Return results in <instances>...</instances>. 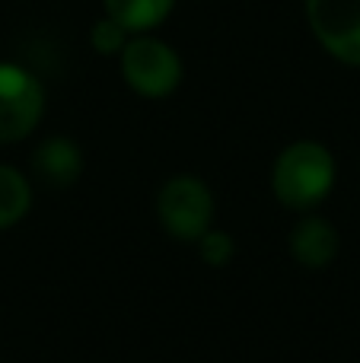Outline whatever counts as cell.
Instances as JSON below:
<instances>
[{"label":"cell","mask_w":360,"mask_h":363,"mask_svg":"<svg viewBox=\"0 0 360 363\" xmlns=\"http://www.w3.org/2000/svg\"><path fill=\"white\" fill-rule=\"evenodd\" d=\"M335 182V160L316 140H297L274 160V198L291 211H310L329 198Z\"/></svg>","instance_id":"6da1fadb"},{"label":"cell","mask_w":360,"mask_h":363,"mask_svg":"<svg viewBox=\"0 0 360 363\" xmlns=\"http://www.w3.org/2000/svg\"><path fill=\"white\" fill-rule=\"evenodd\" d=\"M118 67L125 83L144 99H166L182 83V57L169 42L137 32L118 51Z\"/></svg>","instance_id":"7a4b0ae2"},{"label":"cell","mask_w":360,"mask_h":363,"mask_svg":"<svg viewBox=\"0 0 360 363\" xmlns=\"http://www.w3.org/2000/svg\"><path fill=\"white\" fill-rule=\"evenodd\" d=\"M157 217L172 239L198 242L201 233H208L210 220H214L210 188L195 176L169 179L157 194Z\"/></svg>","instance_id":"3957f363"},{"label":"cell","mask_w":360,"mask_h":363,"mask_svg":"<svg viewBox=\"0 0 360 363\" xmlns=\"http://www.w3.org/2000/svg\"><path fill=\"white\" fill-rule=\"evenodd\" d=\"M45 112L42 80L23 64L0 61V144L29 138Z\"/></svg>","instance_id":"277c9868"},{"label":"cell","mask_w":360,"mask_h":363,"mask_svg":"<svg viewBox=\"0 0 360 363\" xmlns=\"http://www.w3.org/2000/svg\"><path fill=\"white\" fill-rule=\"evenodd\" d=\"M313 38L335 61L360 67V0H303Z\"/></svg>","instance_id":"5b68a950"},{"label":"cell","mask_w":360,"mask_h":363,"mask_svg":"<svg viewBox=\"0 0 360 363\" xmlns=\"http://www.w3.org/2000/svg\"><path fill=\"white\" fill-rule=\"evenodd\" d=\"M32 172L51 188H70L83 172V150L70 138H48L32 153Z\"/></svg>","instance_id":"8992f818"},{"label":"cell","mask_w":360,"mask_h":363,"mask_svg":"<svg viewBox=\"0 0 360 363\" xmlns=\"http://www.w3.org/2000/svg\"><path fill=\"white\" fill-rule=\"evenodd\" d=\"M291 252L303 268H325L338 255L335 226L322 217H303L291 233Z\"/></svg>","instance_id":"52a82bcc"},{"label":"cell","mask_w":360,"mask_h":363,"mask_svg":"<svg viewBox=\"0 0 360 363\" xmlns=\"http://www.w3.org/2000/svg\"><path fill=\"white\" fill-rule=\"evenodd\" d=\"M102 10L131 35H137V32H153L157 26H163L176 10V0H102Z\"/></svg>","instance_id":"ba28073f"},{"label":"cell","mask_w":360,"mask_h":363,"mask_svg":"<svg viewBox=\"0 0 360 363\" xmlns=\"http://www.w3.org/2000/svg\"><path fill=\"white\" fill-rule=\"evenodd\" d=\"M32 207V191H29V179L19 169L0 163V230L19 223Z\"/></svg>","instance_id":"9c48e42d"},{"label":"cell","mask_w":360,"mask_h":363,"mask_svg":"<svg viewBox=\"0 0 360 363\" xmlns=\"http://www.w3.org/2000/svg\"><path fill=\"white\" fill-rule=\"evenodd\" d=\"M128 38H131V32L121 23H115L112 16H106V13H102L93 23V29H89V45H93L96 55H118Z\"/></svg>","instance_id":"30bf717a"},{"label":"cell","mask_w":360,"mask_h":363,"mask_svg":"<svg viewBox=\"0 0 360 363\" xmlns=\"http://www.w3.org/2000/svg\"><path fill=\"white\" fill-rule=\"evenodd\" d=\"M198 252H201V258L208 264L220 268V264H227L230 255H233V239L220 230H208V233H201V239H198Z\"/></svg>","instance_id":"8fae6325"}]
</instances>
